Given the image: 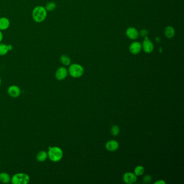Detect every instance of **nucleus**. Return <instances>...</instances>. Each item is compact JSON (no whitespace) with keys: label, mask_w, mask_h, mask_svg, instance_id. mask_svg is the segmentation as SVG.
I'll list each match as a JSON object with an SVG mask.
<instances>
[{"label":"nucleus","mask_w":184,"mask_h":184,"mask_svg":"<svg viewBox=\"0 0 184 184\" xmlns=\"http://www.w3.org/2000/svg\"><path fill=\"white\" fill-rule=\"evenodd\" d=\"M144 40L141 44V48L146 53L150 54L154 49V45L152 41L148 38V36L144 37Z\"/></svg>","instance_id":"obj_5"},{"label":"nucleus","mask_w":184,"mask_h":184,"mask_svg":"<svg viewBox=\"0 0 184 184\" xmlns=\"http://www.w3.org/2000/svg\"><path fill=\"white\" fill-rule=\"evenodd\" d=\"M60 61L62 64L65 66H68L71 63V59L70 58L69 56L66 55H63L61 56Z\"/></svg>","instance_id":"obj_16"},{"label":"nucleus","mask_w":184,"mask_h":184,"mask_svg":"<svg viewBox=\"0 0 184 184\" xmlns=\"http://www.w3.org/2000/svg\"><path fill=\"white\" fill-rule=\"evenodd\" d=\"M36 159L38 162H45L48 158L47 152L45 151H40L36 155Z\"/></svg>","instance_id":"obj_13"},{"label":"nucleus","mask_w":184,"mask_h":184,"mask_svg":"<svg viewBox=\"0 0 184 184\" xmlns=\"http://www.w3.org/2000/svg\"><path fill=\"white\" fill-rule=\"evenodd\" d=\"M9 52L8 45L5 43H0V56H5Z\"/></svg>","instance_id":"obj_17"},{"label":"nucleus","mask_w":184,"mask_h":184,"mask_svg":"<svg viewBox=\"0 0 184 184\" xmlns=\"http://www.w3.org/2000/svg\"><path fill=\"white\" fill-rule=\"evenodd\" d=\"M8 49H9V51H11L13 49V45H11V44H9V45H8Z\"/></svg>","instance_id":"obj_25"},{"label":"nucleus","mask_w":184,"mask_h":184,"mask_svg":"<svg viewBox=\"0 0 184 184\" xmlns=\"http://www.w3.org/2000/svg\"><path fill=\"white\" fill-rule=\"evenodd\" d=\"M68 73L72 77L77 79L83 75L84 69L82 65L74 63L70 65L68 69Z\"/></svg>","instance_id":"obj_4"},{"label":"nucleus","mask_w":184,"mask_h":184,"mask_svg":"<svg viewBox=\"0 0 184 184\" xmlns=\"http://www.w3.org/2000/svg\"><path fill=\"white\" fill-rule=\"evenodd\" d=\"M68 74L69 73L67 69L64 67H61L56 70L55 78L58 81H62L67 76Z\"/></svg>","instance_id":"obj_7"},{"label":"nucleus","mask_w":184,"mask_h":184,"mask_svg":"<svg viewBox=\"0 0 184 184\" xmlns=\"http://www.w3.org/2000/svg\"><path fill=\"white\" fill-rule=\"evenodd\" d=\"M151 180V177L149 175H146V176H145L143 179V182L145 184H148V182H150Z\"/></svg>","instance_id":"obj_22"},{"label":"nucleus","mask_w":184,"mask_h":184,"mask_svg":"<svg viewBox=\"0 0 184 184\" xmlns=\"http://www.w3.org/2000/svg\"><path fill=\"white\" fill-rule=\"evenodd\" d=\"M10 21L8 18L5 17L0 18V30L8 29L10 26Z\"/></svg>","instance_id":"obj_12"},{"label":"nucleus","mask_w":184,"mask_h":184,"mask_svg":"<svg viewBox=\"0 0 184 184\" xmlns=\"http://www.w3.org/2000/svg\"><path fill=\"white\" fill-rule=\"evenodd\" d=\"M126 35L131 40H135L138 37L139 32L135 28L129 27L126 31Z\"/></svg>","instance_id":"obj_9"},{"label":"nucleus","mask_w":184,"mask_h":184,"mask_svg":"<svg viewBox=\"0 0 184 184\" xmlns=\"http://www.w3.org/2000/svg\"><path fill=\"white\" fill-rule=\"evenodd\" d=\"M0 164H1V162H0Z\"/></svg>","instance_id":"obj_27"},{"label":"nucleus","mask_w":184,"mask_h":184,"mask_svg":"<svg viewBox=\"0 0 184 184\" xmlns=\"http://www.w3.org/2000/svg\"><path fill=\"white\" fill-rule=\"evenodd\" d=\"M3 38V35L2 33L1 32V30H0V43L2 42Z\"/></svg>","instance_id":"obj_24"},{"label":"nucleus","mask_w":184,"mask_h":184,"mask_svg":"<svg viewBox=\"0 0 184 184\" xmlns=\"http://www.w3.org/2000/svg\"><path fill=\"white\" fill-rule=\"evenodd\" d=\"M56 4L54 2H49L47 3L45 5V8L47 11H54L55 9H56Z\"/></svg>","instance_id":"obj_19"},{"label":"nucleus","mask_w":184,"mask_h":184,"mask_svg":"<svg viewBox=\"0 0 184 184\" xmlns=\"http://www.w3.org/2000/svg\"><path fill=\"white\" fill-rule=\"evenodd\" d=\"M139 34L142 37H145L148 35V32L147 30L142 29L140 31V32H139Z\"/></svg>","instance_id":"obj_21"},{"label":"nucleus","mask_w":184,"mask_h":184,"mask_svg":"<svg viewBox=\"0 0 184 184\" xmlns=\"http://www.w3.org/2000/svg\"><path fill=\"white\" fill-rule=\"evenodd\" d=\"M164 34L167 38H172L175 35V30L172 26H167L165 29Z\"/></svg>","instance_id":"obj_15"},{"label":"nucleus","mask_w":184,"mask_h":184,"mask_svg":"<svg viewBox=\"0 0 184 184\" xmlns=\"http://www.w3.org/2000/svg\"><path fill=\"white\" fill-rule=\"evenodd\" d=\"M30 178L27 173H17L11 177V182L13 184H28L30 182Z\"/></svg>","instance_id":"obj_3"},{"label":"nucleus","mask_w":184,"mask_h":184,"mask_svg":"<svg viewBox=\"0 0 184 184\" xmlns=\"http://www.w3.org/2000/svg\"><path fill=\"white\" fill-rule=\"evenodd\" d=\"M135 174L136 176H140L144 173L145 169L142 166H137L135 168Z\"/></svg>","instance_id":"obj_18"},{"label":"nucleus","mask_w":184,"mask_h":184,"mask_svg":"<svg viewBox=\"0 0 184 184\" xmlns=\"http://www.w3.org/2000/svg\"><path fill=\"white\" fill-rule=\"evenodd\" d=\"M137 180V176L134 173L126 172L123 175V181L126 184H134L136 182Z\"/></svg>","instance_id":"obj_8"},{"label":"nucleus","mask_w":184,"mask_h":184,"mask_svg":"<svg viewBox=\"0 0 184 184\" xmlns=\"http://www.w3.org/2000/svg\"><path fill=\"white\" fill-rule=\"evenodd\" d=\"M47 13L45 7L39 6L34 8L32 12V17L35 22H43L47 17Z\"/></svg>","instance_id":"obj_1"},{"label":"nucleus","mask_w":184,"mask_h":184,"mask_svg":"<svg viewBox=\"0 0 184 184\" xmlns=\"http://www.w3.org/2000/svg\"><path fill=\"white\" fill-rule=\"evenodd\" d=\"M11 182V177L8 173L5 172L0 173V182L3 184H8Z\"/></svg>","instance_id":"obj_14"},{"label":"nucleus","mask_w":184,"mask_h":184,"mask_svg":"<svg viewBox=\"0 0 184 184\" xmlns=\"http://www.w3.org/2000/svg\"><path fill=\"white\" fill-rule=\"evenodd\" d=\"M47 153L48 158L52 162H59L63 158V151L57 146H49Z\"/></svg>","instance_id":"obj_2"},{"label":"nucleus","mask_w":184,"mask_h":184,"mask_svg":"<svg viewBox=\"0 0 184 184\" xmlns=\"http://www.w3.org/2000/svg\"><path fill=\"white\" fill-rule=\"evenodd\" d=\"M141 48V44L139 42L135 41L131 44L129 47V50L131 54L133 55H137L140 52Z\"/></svg>","instance_id":"obj_10"},{"label":"nucleus","mask_w":184,"mask_h":184,"mask_svg":"<svg viewBox=\"0 0 184 184\" xmlns=\"http://www.w3.org/2000/svg\"><path fill=\"white\" fill-rule=\"evenodd\" d=\"M105 148L108 151L113 152L117 150L119 148V144L115 140H111L108 141L105 145Z\"/></svg>","instance_id":"obj_11"},{"label":"nucleus","mask_w":184,"mask_h":184,"mask_svg":"<svg viewBox=\"0 0 184 184\" xmlns=\"http://www.w3.org/2000/svg\"><path fill=\"white\" fill-rule=\"evenodd\" d=\"M111 133L113 136H117L120 133V129L117 125H113L111 128Z\"/></svg>","instance_id":"obj_20"},{"label":"nucleus","mask_w":184,"mask_h":184,"mask_svg":"<svg viewBox=\"0 0 184 184\" xmlns=\"http://www.w3.org/2000/svg\"><path fill=\"white\" fill-rule=\"evenodd\" d=\"M21 92V91L20 88L16 85H12V86H10L9 88H8V90H7V93L8 95L13 98H17L20 96Z\"/></svg>","instance_id":"obj_6"},{"label":"nucleus","mask_w":184,"mask_h":184,"mask_svg":"<svg viewBox=\"0 0 184 184\" xmlns=\"http://www.w3.org/2000/svg\"><path fill=\"white\" fill-rule=\"evenodd\" d=\"M155 184H165L166 182H164V180H159L158 181H157L156 182H155Z\"/></svg>","instance_id":"obj_23"},{"label":"nucleus","mask_w":184,"mask_h":184,"mask_svg":"<svg viewBox=\"0 0 184 184\" xmlns=\"http://www.w3.org/2000/svg\"><path fill=\"white\" fill-rule=\"evenodd\" d=\"M1 83H2V81H1V79L0 78V86H1Z\"/></svg>","instance_id":"obj_26"}]
</instances>
